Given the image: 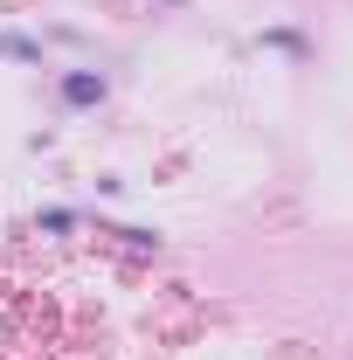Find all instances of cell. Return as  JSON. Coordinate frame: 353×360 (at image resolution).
<instances>
[{
  "instance_id": "cell-1",
  "label": "cell",
  "mask_w": 353,
  "mask_h": 360,
  "mask_svg": "<svg viewBox=\"0 0 353 360\" xmlns=\"http://www.w3.org/2000/svg\"><path fill=\"white\" fill-rule=\"evenodd\" d=\"M63 97H70V104H97L104 84H97V77H63Z\"/></svg>"
}]
</instances>
